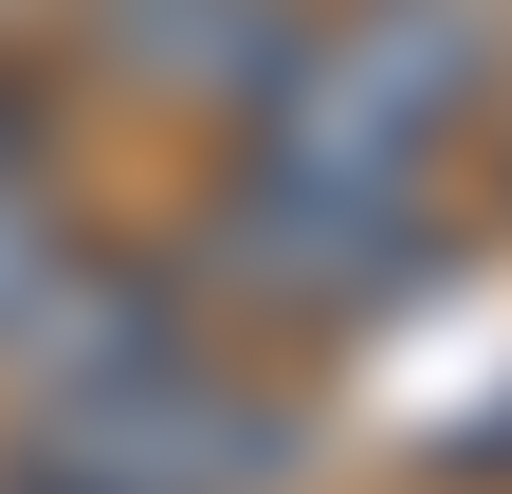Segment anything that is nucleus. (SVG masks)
<instances>
[{"label": "nucleus", "mask_w": 512, "mask_h": 494, "mask_svg": "<svg viewBox=\"0 0 512 494\" xmlns=\"http://www.w3.org/2000/svg\"><path fill=\"white\" fill-rule=\"evenodd\" d=\"M74 257H92V220H74V147H55V92L0 55V366L37 348V312L74 293Z\"/></svg>", "instance_id": "obj_4"}, {"label": "nucleus", "mask_w": 512, "mask_h": 494, "mask_svg": "<svg viewBox=\"0 0 512 494\" xmlns=\"http://www.w3.org/2000/svg\"><path fill=\"white\" fill-rule=\"evenodd\" d=\"M55 19L92 37V74H128V92H165V110H238L275 92V55H293V19L311 0H55Z\"/></svg>", "instance_id": "obj_3"}, {"label": "nucleus", "mask_w": 512, "mask_h": 494, "mask_svg": "<svg viewBox=\"0 0 512 494\" xmlns=\"http://www.w3.org/2000/svg\"><path fill=\"white\" fill-rule=\"evenodd\" d=\"M165 275L202 293L220 330H275V348H348L384 312H421L458 275V220L439 202H348V183H275V165H220L202 220L165 238Z\"/></svg>", "instance_id": "obj_2"}, {"label": "nucleus", "mask_w": 512, "mask_h": 494, "mask_svg": "<svg viewBox=\"0 0 512 494\" xmlns=\"http://www.w3.org/2000/svg\"><path fill=\"white\" fill-rule=\"evenodd\" d=\"M494 74H512L494 0H311L220 165L348 183V202H439V147L494 110Z\"/></svg>", "instance_id": "obj_1"}, {"label": "nucleus", "mask_w": 512, "mask_h": 494, "mask_svg": "<svg viewBox=\"0 0 512 494\" xmlns=\"http://www.w3.org/2000/svg\"><path fill=\"white\" fill-rule=\"evenodd\" d=\"M19 19H55V0H0V37H19Z\"/></svg>", "instance_id": "obj_6"}, {"label": "nucleus", "mask_w": 512, "mask_h": 494, "mask_svg": "<svg viewBox=\"0 0 512 494\" xmlns=\"http://www.w3.org/2000/svg\"><path fill=\"white\" fill-rule=\"evenodd\" d=\"M0 494H110V476H55V458H0Z\"/></svg>", "instance_id": "obj_5"}]
</instances>
